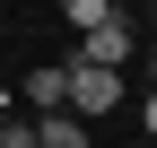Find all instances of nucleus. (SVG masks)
<instances>
[{
    "label": "nucleus",
    "instance_id": "1",
    "mask_svg": "<svg viewBox=\"0 0 157 148\" xmlns=\"http://www.w3.org/2000/svg\"><path fill=\"white\" fill-rule=\"evenodd\" d=\"M61 87H70V96H61L70 122H96V113H113V105H122V70H96V61H78V52L61 61Z\"/></svg>",
    "mask_w": 157,
    "mask_h": 148
},
{
    "label": "nucleus",
    "instance_id": "2",
    "mask_svg": "<svg viewBox=\"0 0 157 148\" xmlns=\"http://www.w3.org/2000/svg\"><path fill=\"white\" fill-rule=\"evenodd\" d=\"M78 61H96V70H122V61H131V26H122V17L87 26V35H78Z\"/></svg>",
    "mask_w": 157,
    "mask_h": 148
},
{
    "label": "nucleus",
    "instance_id": "3",
    "mask_svg": "<svg viewBox=\"0 0 157 148\" xmlns=\"http://www.w3.org/2000/svg\"><path fill=\"white\" fill-rule=\"evenodd\" d=\"M17 96H26L35 113H61V96H70V87H61V61H52V70H26V79H17Z\"/></svg>",
    "mask_w": 157,
    "mask_h": 148
},
{
    "label": "nucleus",
    "instance_id": "4",
    "mask_svg": "<svg viewBox=\"0 0 157 148\" xmlns=\"http://www.w3.org/2000/svg\"><path fill=\"white\" fill-rule=\"evenodd\" d=\"M35 148H87V122H70V113H35Z\"/></svg>",
    "mask_w": 157,
    "mask_h": 148
},
{
    "label": "nucleus",
    "instance_id": "5",
    "mask_svg": "<svg viewBox=\"0 0 157 148\" xmlns=\"http://www.w3.org/2000/svg\"><path fill=\"white\" fill-rule=\"evenodd\" d=\"M61 17L87 35V26H105V17H113V0H61Z\"/></svg>",
    "mask_w": 157,
    "mask_h": 148
},
{
    "label": "nucleus",
    "instance_id": "6",
    "mask_svg": "<svg viewBox=\"0 0 157 148\" xmlns=\"http://www.w3.org/2000/svg\"><path fill=\"white\" fill-rule=\"evenodd\" d=\"M0 148H35V122L17 113V122H0Z\"/></svg>",
    "mask_w": 157,
    "mask_h": 148
},
{
    "label": "nucleus",
    "instance_id": "7",
    "mask_svg": "<svg viewBox=\"0 0 157 148\" xmlns=\"http://www.w3.org/2000/svg\"><path fill=\"white\" fill-rule=\"evenodd\" d=\"M0 122H17V87L9 79H0Z\"/></svg>",
    "mask_w": 157,
    "mask_h": 148
},
{
    "label": "nucleus",
    "instance_id": "8",
    "mask_svg": "<svg viewBox=\"0 0 157 148\" xmlns=\"http://www.w3.org/2000/svg\"><path fill=\"white\" fill-rule=\"evenodd\" d=\"M140 122H148V139H157V96H148V105H140Z\"/></svg>",
    "mask_w": 157,
    "mask_h": 148
},
{
    "label": "nucleus",
    "instance_id": "9",
    "mask_svg": "<svg viewBox=\"0 0 157 148\" xmlns=\"http://www.w3.org/2000/svg\"><path fill=\"white\" fill-rule=\"evenodd\" d=\"M148 44H157V35H148Z\"/></svg>",
    "mask_w": 157,
    "mask_h": 148
}]
</instances>
